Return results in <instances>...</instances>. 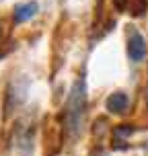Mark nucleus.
Segmentation results:
<instances>
[{
  "instance_id": "obj_1",
  "label": "nucleus",
  "mask_w": 148,
  "mask_h": 156,
  "mask_svg": "<svg viewBox=\"0 0 148 156\" xmlns=\"http://www.w3.org/2000/svg\"><path fill=\"white\" fill-rule=\"evenodd\" d=\"M86 107V90H85V80H78L72 88L70 101H68V129L70 133H78L82 127V117H85Z\"/></svg>"
},
{
  "instance_id": "obj_2",
  "label": "nucleus",
  "mask_w": 148,
  "mask_h": 156,
  "mask_svg": "<svg viewBox=\"0 0 148 156\" xmlns=\"http://www.w3.org/2000/svg\"><path fill=\"white\" fill-rule=\"evenodd\" d=\"M128 55H130L132 62H140L146 55V39L138 31H132L128 37Z\"/></svg>"
},
{
  "instance_id": "obj_3",
  "label": "nucleus",
  "mask_w": 148,
  "mask_h": 156,
  "mask_svg": "<svg viewBox=\"0 0 148 156\" xmlns=\"http://www.w3.org/2000/svg\"><path fill=\"white\" fill-rule=\"evenodd\" d=\"M128 109V97L125 93H113L107 97V111L113 115H121Z\"/></svg>"
},
{
  "instance_id": "obj_4",
  "label": "nucleus",
  "mask_w": 148,
  "mask_h": 156,
  "mask_svg": "<svg viewBox=\"0 0 148 156\" xmlns=\"http://www.w3.org/2000/svg\"><path fill=\"white\" fill-rule=\"evenodd\" d=\"M37 2H25V4H19L15 8V21L16 23H23V21H29L37 15Z\"/></svg>"
}]
</instances>
